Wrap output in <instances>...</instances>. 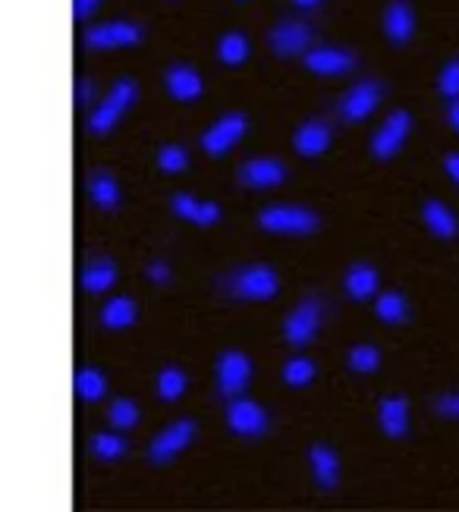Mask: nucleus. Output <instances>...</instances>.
<instances>
[{"mask_svg":"<svg viewBox=\"0 0 459 512\" xmlns=\"http://www.w3.org/2000/svg\"><path fill=\"white\" fill-rule=\"evenodd\" d=\"M331 126L321 123V120H309V123H302L296 129V136H293V148L302 154V158H318V154L327 151V145H331Z\"/></svg>","mask_w":459,"mask_h":512,"instance_id":"16","label":"nucleus"},{"mask_svg":"<svg viewBox=\"0 0 459 512\" xmlns=\"http://www.w3.org/2000/svg\"><path fill=\"white\" fill-rule=\"evenodd\" d=\"M233 293L239 299H252V302H268L277 296V289H280V280L277 274L271 271L268 264H252V267H243V271H236L233 280Z\"/></svg>","mask_w":459,"mask_h":512,"instance_id":"3","label":"nucleus"},{"mask_svg":"<svg viewBox=\"0 0 459 512\" xmlns=\"http://www.w3.org/2000/svg\"><path fill=\"white\" fill-rule=\"evenodd\" d=\"M302 60L318 76H343L356 66V54H349L343 48H315V51H305Z\"/></svg>","mask_w":459,"mask_h":512,"instance_id":"13","label":"nucleus"},{"mask_svg":"<svg viewBox=\"0 0 459 512\" xmlns=\"http://www.w3.org/2000/svg\"><path fill=\"white\" fill-rule=\"evenodd\" d=\"M243 136H246V117L243 114H227L202 136V148L211 154V158H221V154H227Z\"/></svg>","mask_w":459,"mask_h":512,"instance_id":"12","label":"nucleus"},{"mask_svg":"<svg viewBox=\"0 0 459 512\" xmlns=\"http://www.w3.org/2000/svg\"><path fill=\"white\" fill-rule=\"evenodd\" d=\"M164 82H167V92L177 98V101H195L202 92H205V82H202V76L192 70V66H186V63H177V66H170L167 70V76H164Z\"/></svg>","mask_w":459,"mask_h":512,"instance_id":"18","label":"nucleus"},{"mask_svg":"<svg viewBox=\"0 0 459 512\" xmlns=\"http://www.w3.org/2000/svg\"><path fill=\"white\" fill-rule=\"evenodd\" d=\"M186 164H189V154H186L183 145H164V148L158 151V167H161L164 173H183Z\"/></svg>","mask_w":459,"mask_h":512,"instance_id":"34","label":"nucleus"},{"mask_svg":"<svg viewBox=\"0 0 459 512\" xmlns=\"http://www.w3.org/2000/svg\"><path fill=\"white\" fill-rule=\"evenodd\" d=\"M136 95H139V88H136L133 79H117L111 92H107V98L92 110L89 132H101V136H104V132H111L117 126L120 114H126V110L133 107Z\"/></svg>","mask_w":459,"mask_h":512,"instance_id":"1","label":"nucleus"},{"mask_svg":"<svg viewBox=\"0 0 459 512\" xmlns=\"http://www.w3.org/2000/svg\"><path fill=\"white\" fill-rule=\"evenodd\" d=\"M117 283V267L111 261H95L82 271V289L85 293H107Z\"/></svg>","mask_w":459,"mask_h":512,"instance_id":"24","label":"nucleus"},{"mask_svg":"<svg viewBox=\"0 0 459 512\" xmlns=\"http://www.w3.org/2000/svg\"><path fill=\"white\" fill-rule=\"evenodd\" d=\"M437 412L444 418H459V393H444L437 399Z\"/></svg>","mask_w":459,"mask_h":512,"instance_id":"36","label":"nucleus"},{"mask_svg":"<svg viewBox=\"0 0 459 512\" xmlns=\"http://www.w3.org/2000/svg\"><path fill=\"white\" fill-rule=\"evenodd\" d=\"M422 217H425V227L434 233V236H441V239H453L459 233V224H456V214L444 205V202H437V198H431V202H425L422 208Z\"/></svg>","mask_w":459,"mask_h":512,"instance_id":"21","label":"nucleus"},{"mask_svg":"<svg viewBox=\"0 0 459 512\" xmlns=\"http://www.w3.org/2000/svg\"><path fill=\"white\" fill-rule=\"evenodd\" d=\"M283 381L290 387H309L315 381V365L309 359H302V355H296V359L283 365Z\"/></svg>","mask_w":459,"mask_h":512,"instance_id":"30","label":"nucleus"},{"mask_svg":"<svg viewBox=\"0 0 459 512\" xmlns=\"http://www.w3.org/2000/svg\"><path fill=\"white\" fill-rule=\"evenodd\" d=\"M447 120H450V126L459 132V98L456 101H450V110H447Z\"/></svg>","mask_w":459,"mask_h":512,"instance_id":"41","label":"nucleus"},{"mask_svg":"<svg viewBox=\"0 0 459 512\" xmlns=\"http://www.w3.org/2000/svg\"><path fill=\"white\" fill-rule=\"evenodd\" d=\"M378 271L371 264H353L346 271V293L353 296V299H359V302H365V299H371L378 293Z\"/></svg>","mask_w":459,"mask_h":512,"instance_id":"22","label":"nucleus"},{"mask_svg":"<svg viewBox=\"0 0 459 512\" xmlns=\"http://www.w3.org/2000/svg\"><path fill=\"white\" fill-rule=\"evenodd\" d=\"M92 98H95V85H92V79H79V82H76V104L85 107V104H92Z\"/></svg>","mask_w":459,"mask_h":512,"instance_id":"37","label":"nucleus"},{"mask_svg":"<svg viewBox=\"0 0 459 512\" xmlns=\"http://www.w3.org/2000/svg\"><path fill=\"white\" fill-rule=\"evenodd\" d=\"M170 208L177 217L183 220H192V224H199V227H211L221 220V208H217L214 202H199V198H192L186 192H177L170 198Z\"/></svg>","mask_w":459,"mask_h":512,"instance_id":"15","label":"nucleus"},{"mask_svg":"<svg viewBox=\"0 0 459 512\" xmlns=\"http://www.w3.org/2000/svg\"><path fill=\"white\" fill-rule=\"evenodd\" d=\"M136 321V302L129 296H117L101 308V324L107 330H126Z\"/></svg>","mask_w":459,"mask_h":512,"instance_id":"23","label":"nucleus"},{"mask_svg":"<svg viewBox=\"0 0 459 512\" xmlns=\"http://www.w3.org/2000/svg\"><path fill=\"white\" fill-rule=\"evenodd\" d=\"M437 88H441V95L450 101L459 98V57H453L441 70V76H437Z\"/></svg>","mask_w":459,"mask_h":512,"instance_id":"35","label":"nucleus"},{"mask_svg":"<svg viewBox=\"0 0 459 512\" xmlns=\"http://www.w3.org/2000/svg\"><path fill=\"white\" fill-rule=\"evenodd\" d=\"M375 315H378L384 324H403L406 315H409V305H406V299H403L400 293H384V296H378V302H375Z\"/></svg>","mask_w":459,"mask_h":512,"instance_id":"28","label":"nucleus"},{"mask_svg":"<svg viewBox=\"0 0 459 512\" xmlns=\"http://www.w3.org/2000/svg\"><path fill=\"white\" fill-rule=\"evenodd\" d=\"M384 32L393 44H406L415 32V13L409 0H390L384 10Z\"/></svg>","mask_w":459,"mask_h":512,"instance_id":"17","label":"nucleus"},{"mask_svg":"<svg viewBox=\"0 0 459 512\" xmlns=\"http://www.w3.org/2000/svg\"><path fill=\"white\" fill-rule=\"evenodd\" d=\"M309 459H312V472H315V481L324 487V491H331L340 481V462H337V453L331 447H324V443H315L309 450Z\"/></svg>","mask_w":459,"mask_h":512,"instance_id":"20","label":"nucleus"},{"mask_svg":"<svg viewBox=\"0 0 459 512\" xmlns=\"http://www.w3.org/2000/svg\"><path fill=\"white\" fill-rule=\"evenodd\" d=\"M92 450H95L98 459L111 462V459H120V456L126 453V440H123L120 434H95Z\"/></svg>","mask_w":459,"mask_h":512,"instance_id":"33","label":"nucleus"},{"mask_svg":"<svg viewBox=\"0 0 459 512\" xmlns=\"http://www.w3.org/2000/svg\"><path fill=\"white\" fill-rule=\"evenodd\" d=\"M89 195H92V202L104 211H111L117 208L120 202V186L111 173H95L92 180H89Z\"/></svg>","mask_w":459,"mask_h":512,"instance_id":"26","label":"nucleus"},{"mask_svg":"<svg viewBox=\"0 0 459 512\" xmlns=\"http://www.w3.org/2000/svg\"><path fill=\"white\" fill-rule=\"evenodd\" d=\"M318 324H321V305L318 299H305L299 308L290 311V318L283 321V337H287L290 346H305L315 340L318 333Z\"/></svg>","mask_w":459,"mask_h":512,"instance_id":"8","label":"nucleus"},{"mask_svg":"<svg viewBox=\"0 0 459 512\" xmlns=\"http://www.w3.org/2000/svg\"><path fill=\"white\" fill-rule=\"evenodd\" d=\"M227 425L239 437H261L268 431V415L252 399H233L227 406Z\"/></svg>","mask_w":459,"mask_h":512,"instance_id":"11","label":"nucleus"},{"mask_svg":"<svg viewBox=\"0 0 459 512\" xmlns=\"http://www.w3.org/2000/svg\"><path fill=\"white\" fill-rule=\"evenodd\" d=\"M378 421L387 437H406L409 431V403L403 396H387L378 406Z\"/></svg>","mask_w":459,"mask_h":512,"instance_id":"19","label":"nucleus"},{"mask_svg":"<svg viewBox=\"0 0 459 512\" xmlns=\"http://www.w3.org/2000/svg\"><path fill=\"white\" fill-rule=\"evenodd\" d=\"M101 7V0H73V16L76 19H89Z\"/></svg>","mask_w":459,"mask_h":512,"instance_id":"38","label":"nucleus"},{"mask_svg":"<svg viewBox=\"0 0 459 512\" xmlns=\"http://www.w3.org/2000/svg\"><path fill=\"white\" fill-rule=\"evenodd\" d=\"M283 164L274 161V158H255V161H246L239 167V183L243 186H252V189H274L283 183Z\"/></svg>","mask_w":459,"mask_h":512,"instance_id":"14","label":"nucleus"},{"mask_svg":"<svg viewBox=\"0 0 459 512\" xmlns=\"http://www.w3.org/2000/svg\"><path fill=\"white\" fill-rule=\"evenodd\" d=\"M268 44L277 57H296L302 51H309L312 44V29L299 19H283L268 32Z\"/></svg>","mask_w":459,"mask_h":512,"instance_id":"9","label":"nucleus"},{"mask_svg":"<svg viewBox=\"0 0 459 512\" xmlns=\"http://www.w3.org/2000/svg\"><path fill=\"white\" fill-rule=\"evenodd\" d=\"M148 277L155 280V283H167L170 280V267L164 261H151L148 264Z\"/></svg>","mask_w":459,"mask_h":512,"instance_id":"39","label":"nucleus"},{"mask_svg":"<svg viewBox=\"0 0 459 512\" xmlns=\"http://www.w3.org/2000/svg\"><path fill=\"white\" fill-rule=\"evenodd\" d=\"M195 434V425L189 418H180V421H173V425H167L155 440H151V447H148V459L151 462H170V459H177L186 447H189V440Z\"/></svg>","mask_w":459,"mask_h":512,"instance_id":"7","label":"nucleus"},{"mask_svg":"<svg viewBox=\"0 0 459 512\" xmlns=\"http://www.w3.org/2000/svg\"><path fill=\"white\" fill-rule=\"evenodd\" d=\"M76 393H79V399H85V403H98V399L107 393L104 374L95 368H79L76 371Z\"/></svg>","mask_w":459,"mask_h":512,"instance_id":"27","label":"nucleus"},{"mask_svg":"<svg viewBox=\"0 0 459 512\" xmlns=\"http://www.w3.org/2000/svg\"><path fill=\"white\" fill-rule=\"evenodd\" d=\"M85 48L92 51H111V48H129V44L142 41V29L136 22H101V26H89L82 35Z\"/></svg>","mask_w":459,"mask_h":512,"instance_id":"4","label":"nucleus"},{"mask_svg":"<svg viewBox=\"0 0 459 512\" xmlns=\"http://www.w3.org/2000/svg\"><path fill=\"white\" fill-rule=\"evenodd\" d=\"M258 227L268 233H283V236H309L318 230V214L309 208H265L258 214Z\"/></svg>","mask_w":459,"mask_h":512,"instance_id":"2","label":"nucleus"},{"mask_svg":"<svg viewBox=\"0 0 459 512\" xmlns=\"http://www.w3.org/2000/svg\"><path fill=\"white\" fill-rule=\"evenodd\" d=\"M381 95H384L381 82H375V79H362V82H356V85L343 95V101H340V117L349 120V123H359V120L371 117V114L378 110V104H381Z\"/></svg>","mask_w":459,"mask_h":512,"instance_id":"5","label":"nucleus"},{"mask_svg":"<svg viewBox=\"0 0 459 512\" xmlns=\"http://www.w3.org/2000/svg\"><path fill=\"white\" fill-rule=\"evenodd\" d=\"M252 377V362L246 352L239 349H227L221 359H217V387H221L224 396H236L243 393Z\"/></svg>","mask_w":459,"mask_h":512,"instance_id":"10","label":"nucleus"},{"mask_svg":"<svg viewBox=\"0 0 459 512\" xmlns=\"http://www.w3.org/2000/svg\"><path fill=\"white\" fill-rule=\"evenodd\" d=\"M349 368L359 371V374H371L381 368V352L375 346H353L349 349Z\"/></svg>","mask_w":459,"mask_h":512,"instance_id":"31","label":"nucleus"},{"mask_svg":"<svg viewBox=\"0 0 459 512\" xmlns=\"http://www.w3.org/2000/svg\"><path fill=\"white\" fill-rule=\"evenodd\" d=\"M183 390H186V374L180 368L170 365L158 374V396L164 399V403H177V399L183 396Z\"/></svg>","mask_w":459,"mask_h":512,"instance_id":"29","label":"nucleus"},{"mask_svg":"<svg viewBox=\"0 0 459 512\" xmlns=\"http://www.w3.org/2000/svg\"><path fill=\"white\" fill-rule=\"evenodd\" d=\"M409 129H412L409 110H393V114L381 123V129L375 132V139H371V154H375L378 161L393 158V154L403 148V142L409 139Z\"/></svg>","mask_w":459,"mask_h":512,"instance_id":"6","label":"nucleus"},{"mask_svg":"<svg viewBox=\"0 0 459 512\" xmlns=\"http://www.w3.org/2000/svg\"><path fill=\"white\" fill-rule=\"evenodd\" d=\"M293 4H296V7H302V10H312V7H318V4H321V0H293Z\"/></svg>","mask_w":459,"mask_h":512,"instance_id":"42","label":"nucleus"},{"mask_svg":"<svg viewBox=\"0 0 459 512\" xmlns=\"http://www.w3.org/2000/svg\"><path fill=\"white\" fill-rule=\"evenodd\" d=\"M444 170H447V176L450 180L459 186V154H447V161H444Z\"/></svg>","mask_w":459,"mask_h":512,"instance_id":"40","label":"nucleus"},{"mask_svg":"<svg viewBox=\"0 0 459 512\" xmlns=\"http://www.w3.org/2000/svg\"><path fill=\"white\" fill-rule=\"evenodd\" d=\"M249 38L243 32H227L221 35V41H217V60L227 63V66H239V63H246L249 57Z\"/></svg>","mask_w":459,"mask_h":512,"instance_id":"25","label":"nucleus"},{"mask_svg":"<svg viewBox=\"0 0 459 512\" xmlns=\"http://www.w3.org/2000/svg\"><path fill=\"white\" fill-rule=\"evenodd\" d=\"M107 418H111V425L117 431H129L139 425V409L133 399H117V403L111 406V412H107Z\"/></svg>","mask_w":459,"mask_h":512,"instance_id":"32","label":"nucleus"}]
</instances>
